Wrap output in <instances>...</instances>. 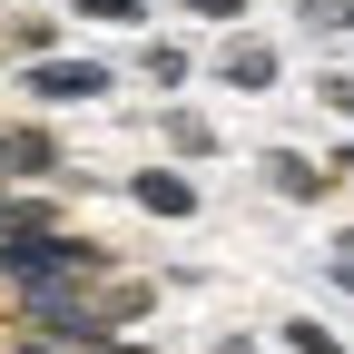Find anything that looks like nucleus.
<instances>
[{
	"label": "nucleus",
	"mask_w": 354,
	"mask_h": 354,
	"mask_svg": "<svg viewBox=\"0 0 354 354\" xmlns=\"http://www.w3.org/2000/svg\"><path fill=\"white\" fill-rule=\"evenodd\" d=\"M158 305V286L138 266H109V276H69V286H39L10 305V335H138V315Z\"/></svg>",
	"instance_id": "obj_1"
},
{
	"label": "nucleus",
	"mask_w": 354,
	"mask_h": 354,
	"mask_svg": "<svg viewBox=\"0 0 354 354\" xmlns=\"http://www.w3.org/2000/svg\"><path fill=\"white\" fill-rule=\"evenodd\" d=\"M109 266H128L109 236L88 227H39V236H10L0 246V305H20L39 286H69V276H109Z\"/></svg>",
	"instance_id": "obj_2"
},
{
	"label": "nucleus",
	"mask_w": 354,
	"mask_h": 354,
	"mask_svg": "<svg viewBox=\"0 0 354 354\" xmlns=\"http://www.w3.org/2000/svg\"><path fill=\"white\" fill-rule=\"evenodd\" d=\"M20 88L39 99V118H50V109H99V99H118V69L88 59V50H50V59H20Z\"/></svg>",
	"instance_id": "obj_3"
},
{
	"label": "nucleus",
	"mask_w": 354,
	"mask_h": 354,
	"mask_svg": "<svg viewBox=\"0 0 354 354\" xmlns=\"http://www.w3.org/2000/svg\"><path fill=\"white\" fill-rule=\"evenodd\" d=\"M0 187H69V148L50 118H0Z\"/></svg>",
	"instance_id": "obj_4"
},
{
	"label": "nucleus",
	"mask_w": 354,
	"mask_h": 354,
	"mask_svg": "<svg viewBox=\"0 0 354 354\" xmlns=\"http://www.w3.org/2000/svg\"><path fill=\"white\" fill-rule=\"evenodd\" d=\"M207 69H216V88H236V99H266V88L286 79V50H276L266 30H246V20H236V30H216Z\"/></svg>",
	"instance_id": "obj_5"
},
{
	"label": "nucleus",
	"mask_w": 354,
	"mask_h": 354,
	"mask_svg": "<svg viewBox=\"0 0 354 354\" xmlns=\"http://www.w3.org/2000/svg\"><path fill=\"white\" fill-rule=\"evenodd\" d=\"M118 197L138 207V216H158V227H187V216L207 207V187H197V177L177 167V158H148V167H128V177H118Z\"/></svg>",
	"instance_id": "obj_6"
},
{
	"label": "nucleus",
	"mask_w": 354,
	"mask_h": 354,
	"mask_svg": "<svg viewBox=\"0 0 354 354\" xmlns=\"http://www.w3.org/2000/svg\"><path fill=\"white\" fill-rule=\"evenodd\" d=\"M256 177H266L286 207H325V197L344 187V177H335L325 158H305V148H266V158H256Z\"/></svg>",
	"instance_id": "obj_7"
},
{
	"label": "nucleus",
	"mask_w": 354,
	"mask_h": 354,
	"mask_svg": "<svg viewBox=\"0 0 354 354\" xmlns=\"http://www.w3.org/2000/svg\"><path fill=\"white\" fill-rule=\"evenodd\" d=\"M158 138H167V158H177V167H197V158H216V118H207V109H187V99H167V109H158Z\"/></svg>",
	"instance_id": "obj_8"
},
{
	"label": "nucleus",
	"mask_w": 354,
	"mask_h": 354,
	"mask_svg": "<svg viewBox=\"0 0 354 354\" xmlns=\"http://www.w3.org/2000/svg\"><path fill=\"white\" fill-rule=\"evenodd\" d=\"M50 50H69V20H50V10H39V0H30V10L10 20V30H0V59H50Z\"/></svg>",
	"instance_id": "obj_9"
},
{
	"label": "nucleus",
	"mask_w": 354,
	"mask_h": 354,
	"mask_svg": "<svg viewBox=\"0 0 354 354\" xmlns=\"http://www.w3.org/2000/svg\"><path fill=\"white\" fill-rule=\"evenodd\" d=\"M138 79L158 88V99H177V88L197 79V50H187V39H138Z\"/></svg>",
	"instance_id": "obj_10"
},
{
	"label": "nucleus",
	"mask_w": 354,
	"mask_h": 354,
	"mask_svg": "<svg viewBox=\"0 0 354 354\" xmlns=\"http://www.w3.org/2000/svg\"><path fill=\"white\" fill-rule=\"evenodd\" d=\"M10 354H158L138 335H10Z\"/></svg>",
	"instance_id": "obj_11"
},
{
	"label": "nucleus",
	"mask_w": 354,
	"mask_h": 354,
	"mask_svg": "<svg viewBox=\"0 0 354 354\" xmlns=\"http://www.w3.org/2000/svg\"><path fill=\"white\" fill-rule=\"evenodd\" d=\"M295 30L335 50V39H354V0H295Z\"/></svg>",
	"instance_id": "obj_12"
},
{
	"label": "nucleus",
	"mask_w": 354,
	"mask_h": 354,
	"mask_svg": "<svg viewBox=\"0 0 354 354\" xmlns=\"http://www.w3.org/2000/svg\"><path fill=\"white\" fill-rule=\"evenodd\" d=\"M276 354H344V335H335L325 315H286V325H276Z\"/></svg>",
	"instance_id": "obj_13"
},
{
	"label": "nucleus",
	"mask_w": 354,
	"mask_h": 354,
	"mask_svg": "<svg viewBox=\"0 0 354 354\" xmlns=\"http://www.w3.org/2000/svg\"><path fill=\"white\" fill-rule=\"evenodd\" d=\"M69 20H109V30H148V0H69Z\"/></svg>",
	"instance_id": "obj_14"
},
{
	"label": "nucleus",
	"mask_w": 354,
	"mask_h": 354,
	"mask_svg": "<svg viewBox=\"0 0 354 354\" xmlns=\"http://www.w3.org/2000/svg\"><path fill=\"white\" fill-rule=\"evenodd\" d=\"M315 109L325 118H354V69H315Z\"/></svg>",
	"instance_id": "obj_15"
},
{
	"label": "nucleus",
	"mask_w": 354,
	"mask_h": 354,
	"mask_svg": "<svg viewBox=\"0 0 354 354\" xmlns=\"http://www.w3.org/2000/svg\"><path fill=\"white\" fill-rule=\"evenodd\" d=\"M177 10L207 20V30H236V20H246V0H177Z\"/></svg>",
	"instance_id": "obj_16"
},
{
	"label": "nucleus",
	"mask_w": 354,
	"mask_h": 354,
	"mask_svg": "<svg viewBox=\"0 0 354 354\" xmlns=\"http://www.w3.org/2000/svg\"><path fill=\"white\" fill-rule=\"evenodd\" d=\"M325 276H335V286H344V295H354V227H344V236H335V246H325Z\"/></svg>",
	"instance_id": "obj_17"
},
{
	"label": "nucleus",
	"mask_w": 354,
	"mask_h": 354,
	"mask_svg": "<svg viewBox=\"0 0 354 354\" xmlns=\"http://www.w3.org/2000/svg\"><path fill=\"white\" fill-rule=\"evenodd\" d=\"M207 354H276V344H256V335H207Z\"/></svg>",
	"instance_id": "obj_18"
},
{
	"label": "nucleus",
	"mask_w": 354,
	"mask_h": 354,
	"mask_svg": "<svg viewBox=\"0 0 354 354\" xmlns=\"http://www.w3.org/2000/svg\"><path fill=\"white\" fill-rule=\"evenodd\" d=\"M325 167H335V177H354V138H344V148H335V158H325Z\"/></svg>",
	"instance_id": "obj_19"
}]
</instances>
